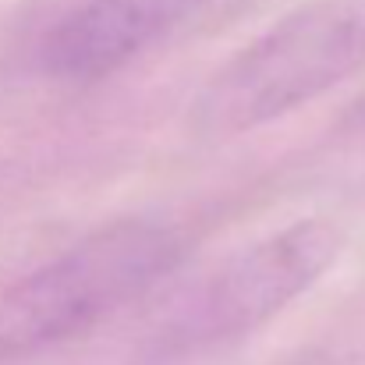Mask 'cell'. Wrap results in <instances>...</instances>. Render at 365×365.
Segmentation results:
<instances>
[{
	"label": "cell",
	"mask_w": 365,
	"mask_h": 365,
	"mask_svg": "<svg viewBox=\"0 0 365 365\" xmlns=\"http://www.w3.org/2000/svg\"><path fill=\"white\" fill-rule=\"evenodd\" d=\"M185 252V235L160 220H114L86 235L0 294V365L93 334L174 273Z\"/></svg>",
	"instance_id": "1"
},
{
	"label": "cell",
	"mask_w": 365,
	"mask_h": 365,
	"mask_svg": "<svg viewBox=\"0 0 365 365\" xmlns=\"http://www.w3.org/2000/svg\"><path fill=\"white\" fill-rule=\"evenodd\" d=\"M344 231L327 217L294 220L238 248L153 327L145 341L149 365H181L224 351L262 330L291 302L312 291L341 259Z\"/></svg>",
	"instance_id": "2"
},
{
	"label": "cell",
	"mask_w": 365,
	"mask_h": 365,
	"mask_svg": "<svg viewBox=\"0 0 365 365\" xmlns=\"http://www.w3.org/2000/svg\"><path fill=\"white\" fill-rule=\"evenodd\" d=\"M365 64V14L348 4H309L242 46L195 96L199 135H242L309 107Z\"/></svg>",
	"instance_id": "3"
},
{
	"label": "cell",
	"mask_w": 365,
	"mask_h": 365,
	"mask_svg": "<svg viewBox=\"0 0 365 365\" xmlns=\"http://www.w3.org/2000/svg\"><path fill=\"white\" fill-rule=\"evenodd\" d=\"M206 0H82L43 39V71L61 82H100L167 39Z\"/></svg>",
	"instance_id": "4"
}]
</instances>
